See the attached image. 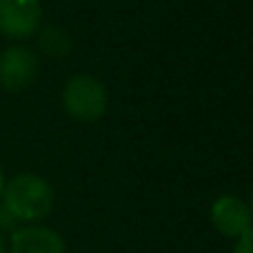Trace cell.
<instances>
[{"mask_svg":"<svg viewBox=\"0 0 253 253\" xmlns=\"http://www.w3.org/2000/svg\"><path fill=\"white\" fill-rule=\"evenodd\" d=\"M53 202L51 184L36 173H18L4 184L2 205L18 222L38 224L51 213Z\"/></svg>","mask_w":253,"mask_h":253,"instance_id":"6da1fadb","label":"cell"},{"mask_svg":"<svg viewBox=\"0 0 253 253\" xmlns=\"http://www.w3.org/2000/svg\"><path fill=\"white\" fill-rule=\"evenodd\" d=\"M107 89L98 78L78 74L69 78L62 91L65 111L78 123H96L107 111Z\"/></svg>","mask_w":253,"mask_h":253,"instance_id":"7a4b0ae2","label":"cell"},{"mask_svg":"<svg viewBox=\"0 0 253 253\" xmlns=\"http://www.w3.org/2000/svg\"><path fill=\"white\" fill-rule=\"evenodd\" d=\"M38 56L25 44H11L0 53V87L9 93L25 91L38 76Z\"/></svg>","mask_w":253,"mask_h":253,"instance_id":"3957f363","label":"cell"},{"mask_svg":"<svg viewBox=\"0 0 253 253\" xmlns=\"http://www.w3.org/2000/svg\"><path fill=\"white\" fill-rule=\"evenodd\" d=\"M40 0H0V34L13 40H25L40 29Z\"/></svg>","mask_w":253,"mask_h":253,"instance_id":"277c9868","label":"cell"},{"mask_svg":"<svg viewBox=\"0 0 253 253\" xmlns=\"http://www.w3.org/2000/svg\"><path fill=\"white\" fill-rule=\"evenodd\" d=\"M9 253H67L65 238L44 224H25L11 231L7 242Z\"/></svg>","mask_w":253,"mask_h":253,"instance_id":"5b68a950","label":"cell"},{"mask_svg":"<svg viewBox=\"0 0 253 253\" xmlns=\"http://www.w3.org/2000/svg\"><path fill=\"white\" fill-rule=\"evenodd\" d=\"M211 222L215 231L227 238H240L251 229L253 213L247 202H242L238 196H220L211 205Z\"/></svg>","mask_w":253,"mask_h":253,"instance_id":"8992f818","label":"cell"},{"mask_svg":"<svg viewBox=\"0 0 253 253\" xmlns=\"http://www.w3.org/2000/svg\"><path fill=\"white\" fill-rule=\"evenodd\" d=\"M38 47L49 58H67L71 53L74 42H71L69 34L60 27H44L38 34Z\"/></svg>","mask_w":253,"mask_h":253,"instance_id":"52a82bcc","label":"cell"},{"mask_svg":"<svg viewBox=\"0 0 253 253\" xmlns=\"http://www.w3.org/2000/svg\"><path fill=\"white\" fill-rule=\"evenodd\" d=\"M231 253H253V227L247 233H242L236 240V247H233Z\"/></svg>","mask_w":253,"mask_h":253,"instance_id":"ba28073f","label":"cell"},{"mask_svg":"<svg viewBox=\"0 0 253 253\" xmlns=\"http://www.w3.org/2000/svg\"><path fill=\"white\" fill-rule=\"evenodd\" d=\"M16 229H18V220L13 218V215L7 211V207L0 202V233L2 231H16Z\"/></svg>","mask_w":253,"mask_h":253,"instance_id":"9c48e42d","label":"cell"},{"mask_svg":"<svg viewBox=\"0 0 253 253\" xmlns=\"http://www.w3.org/2000/svg\"><path fill=\"white\" fill-rule=\"evenodd\" d=\"M0 253H9L7 251V240H4L2 233H0Z\"/></svg>","mask_w":253,"mask_h":253,"instance_id":"30bf717a","label":"cell"},{"mask_svg":"<svg viewBox=\"0 0 253 253\" xmlns=\"http://www.w3.org/2000/svg\"><path fill=\"white\" fill-rule=\"evenodd\" d=\"M4 184H7V180H4V173H2V169H0V198H2V191H4Z\"/></svg>","mask_w":253,"mask_h":253,"instance_id":"8fae6325","label":"cell"},{"mask_svg":"<svg viewBox=\"0 0 253 253\" xmlns=\"http://www.w3.org/2000/svg\"><path fill=\"white\" fill-rule=\"evenodd\" d=\"M249 209H251V213H253V193H251V205H249Z\"/></svg>","mask_w":253,"mask_h":253,"instance_id":"7c38bea8","label":"cell"}]
</instances>
